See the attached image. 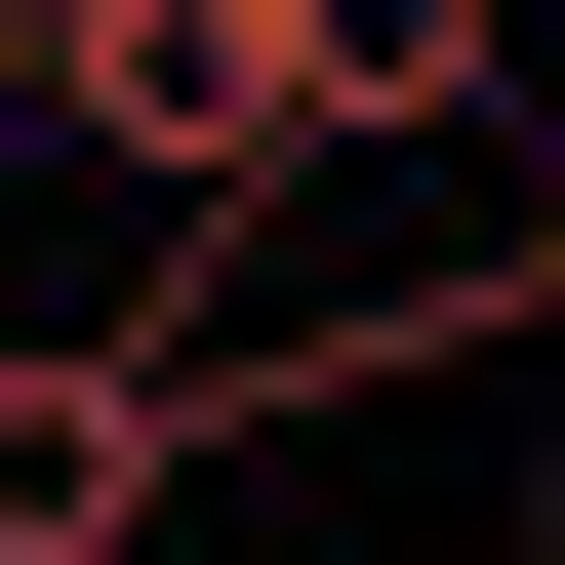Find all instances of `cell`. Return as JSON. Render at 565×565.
Instances as JSON below:
<instances>
[{"instance_id": "obj_3", "label": "cell", "mask_w": 565, "mask_h": 565, "mask_svg": "<svg viewBox=\"0 0 565 565\" xmlns=\"http://www.w3.org/2000/svg\"><path fill=\"white\" fill-rule=\"evenodd\" d=\"M0 82H41V0H0Z\"/></svg>"}, {"instance_id": "obj_2", "label": "cell", "mask_w": 565, "mask_h": 565, "mask_svg": "<svg viewBox=\"0 0 565 565\" xmlns=\"http://www.w3.org/2000/svg\"><path fill=\"white\" fill-rule=\"evenodd\" d=\"M162 484H202L162 323H41V364H0V565H162Z\"/></svg>"}, {"instance_id": "obj_1", "label": "cell", "mask_w": 565, "mask_h": 565, "mask_svg": "<svg viewBox=\"0 0 565 565\" xmlns=\"http://www.w3.org/2000/svg\"><path fill=\"white\" fill-rule=\"evenodd\" d=\"M0 121H82L121 202H243V162H282V0H41Z\"/></svg>"}]
</instances>
